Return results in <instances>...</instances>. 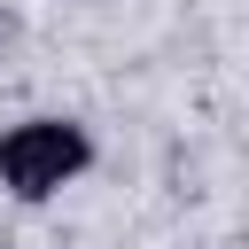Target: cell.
Segmentation results:
<instances>
[{
    "label": "cell",
    "instance_id": "1",
    "mask_svg": "<svg viewBox=\"0 0 249 249\" xmlns=\"http://www.w3.org/2000/svg\"><path fill=\"white\" fill-rule=\"evenodd\" d=\"M86 163H93V140H86V124H70V117H23V124L0 132V187L23 195V202L62 195Z\"/></svg>",
    "mask_w": 249,
    "mask_h": 249
}]
</instances>
